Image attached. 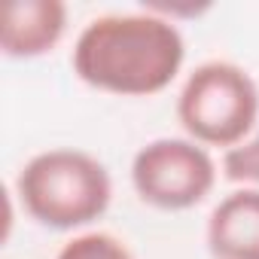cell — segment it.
I'll use <instances>...</instances> for the list:
<instances>
[{
  "label": "cell",
  "mask_w": 259,
  "mask_h": 259,
  "mask_svg": "<svg viewBox=\"0 0 259 259\" xmlns=\"http://www.w3.org/2000/svg\"><path fill=\"white\" fill-rule=\"evenodd\" d=\"M183 58L186 43L180 28L141 10L92 19L73 43L70 64L92 89L141 98L168 89Z\"/></svg>",
  "instance_id": "obj_1"
},
{
  "label": "cell",
  "mask_w": 259,
  "mask_h": 259,
  "mask_svg": "<svg viewBox=\"0 0 259 259\" xmlns=\"http://www.w3.org/2000/svg\"><path fill=\"white\" fill-rule=\"evenodd\" d=\"M16 192L37 223L49 229H79L104 217L113 198V180L95 156L58 147L22 165Z\"/></svg>",
  "instance_id": "obj_2"
},
{
  "label": "cell",
  "mask_w": 259,
  "mask_h": 259,
  "mask_svg": "<svg viewBox=\"0 0 259 259\" xmlns=\"http://www.w3.org/2000/svg\"><path fill=\"white\" fill-rule=\"evenodd\" d=\"M177 119L195 144L229 153L253 135L259 122V85L235 61H204L177 95Z\"/></svg>",
  "instance_id": "obj_3"
},
{
  "label": "cell",
  "mask_w": 259,
  "mask_h": 259,
  "mask_svg": "<svg viewBox=\"0 0 259 259\" xmlns=\"http://www.w3.org/2000/svg\"><path fill=\"white\" fill-rule=\"evenodd\" d=\"M217 162L192 138H156L132 159V186L141 201L162 210H186L210 195Z\"/></svg>",
  "instance_id": "obj_4"
},
{
  "label": "cell",
  "mask_w": 259,
  "mask_h": 259,
  "mask_svg": "<svg viewBox=\"0 0 259 259\" xmlns=\"http://www.w3.org/2000/svg\"><path fill=\"white\" fill-rule=\"evenodd\" d=\"M64 28L61 0H10L0 16V49L10 58H37L61 40Z\"/></svg>",
  "instance_id": "obj_5"
},
{
  "label": "cell",
  "mask_w": 259,
  "mask_h": 259,
  "mask_svg": "<svg viewBox=\"0 0 259 259\" xmlns=\"http://www.w3.org/2000/svg\"><path fill=\"white\" fill-rule=\"evenodd\" d=\"M213 259H259V186L229 192L207 217Z\"/></svg>",
  "instance_id": "obj_6"
},
{
  "label": "cell",
  "mask_w": 259,
  "mask_h": 259,
  "mask_svg": "<svg viewBox=\"0 0 259 259\" xmlns=\"http://www.w3.org/2000/svg\"><path fill=\"white\" fill-rule=\"evenodd\" d=\"M55 259H135V253L110 232H85L70 238Z\"/></svg>",
  "instance_id": "obj_7"
},
{
  "label": "cell",
  "mask_w": 259,
  "mask_h": 259,
  "mask_svg": "<svg viewBox=\"0 0 259 259\" xmlns=\"http://www.w3.org/2000/svg\"><path fill=\"white\" fill-rule=\"evenodd\" d=\"M223 171L232 183L259 186V128L241 147L223 153Z\"/></svg>",
  "instance_id": "obj_8"
},
{
  "label": "cell",
  "mask_w": 259,
  "mask_h": 259,
  "mask_svg": "<svg viewBox=\"0 0 259 259\" xmlns=\"http://www.w3.org/2000/svg\"><path fill=\"white\" fill-rule=\"evenodd\" d=\"M147 13H153V16H162V19H168V22H177L180 16H198V13H207L210 10V4L207 0H201V4H195V0H144L141 4Z\"/></svg>",
  "instance_id": "obj_9"
}]
</instances>
